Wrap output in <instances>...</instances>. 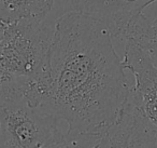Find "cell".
<instances>
[{
	"mask_svg": "<svg viewBox=\"0 0 157 148\" xmlns=\"http://www.w3.org/2000/svg\"><path fill=\"white\" fill-rule=\"evenodd\" d=\"M112 38L74 10L56 21L40 108L67 122L69 147H96L127 100L132 82Z\"/></svg>",
	"mask_w": 157,
	"mask_h": 148,
	"instance_id": "cell-1",
	"label": "cell"
},
{
	"mask_svg": "<svg viewBox=\"0 0 157 148\" xmlns=\"http://www.w3.org/2000/svg\"><path fill=\"white\" fill-rule=\"evenodd\" d=\"M53 34L43 20L0 22V97H20L40 107Z\"/></svg>",
	"mask_w": 157,
	"mask_h": 148,
	"instance_id": "cell-2",
	"label": "cell"
},
{
	"mask_svg": "<svg viewBox=\"0 0 157 148\" xmlns=\"http://www.w3.org/2000/svg\"><path fill=\"white\" fill-rule=\"evenodd\" d=\"M58 120L24 98L0 97V147H69Z\"/></svg>",
	"mask_w": 157,
	"mask_h": 148,
	"instance_id": "cell-3",
	"label": "cell"
},
{
	"mask_svg": "<svg viewBox=\"0 0 157 148\" xmlns=\"http://www.w3.org/2000/svg\"><path fill=\"white\" fill-rule=\"evenodd\" d=\"M132 74L130 95L157 130V61L132 39H125L123 57Z\"/></svg>",
	"mask_w": 157,
	"mask_h": 148,
	"instance_id": "cell-4",
	"label": "cell"
},
{
	"mask_svg": "<svg viewBox=\"0 0 157 148\" xmlns=\"http://www.w3.org/2000/svg\"><path fill=\"white\" fill-rule=\"evenodd\" d=\"M96 147H157V130L129 90L116 121L98 138Z\"/></svg>",
	"mask_w": 157,
	"mask_h": 148,
	"instance_id": "cell-5",
	"label": "cell"
},
{
	"mask_svg": "<svg viewBox=\"0 0 157 148\" xmlns=\"http://www.w3.org/2000/svg\"><path fill=\"white\" fill-rule=\"evenodd\" d=\"M157 0H70L76 12L99 21L114 38L125 39L129 26Z\"/></svg>",
	"mask_w": 157,
	"mask_h": 148,
	"instance_id": "cell-6",
	"label": "cell"
},
{
	"mask_svg": "<svg viewBox=\"0 0 157 148\" xmlns=\"http://www.w3.org/2000/svg\"><path fill=\"white\" fill-rule=\"evenodd\" d=\"M53 5L54 0H0V21L44 20Z\"/></svg>",
	"mask_w": 157,
	"mask_h": 148,
	"instance_id": "cell-7",
	"label": "cell"
},
{
	"mask_svg": "<svg viewBox=\"0 0 157 148\" xmlns=\"http://www.w3.org/2000/svg\"><path fill=\"white\" fill-rule=\"evenodd\" d=\"M132 39L157 61V24L141 14L131 23L125 39ZM124 39V40H125Z\"/></svg>",
	"mask_w": 157,
	"mask_h": 148,
	"instance_id": "cell-8",
	"label": "cell"
},
{
	"mask_svg": "<svg viewBox=\"0 0 157 148\" xmlns=\"http://www.w3.org/2000/svg\"><path fill=\"white\" fill-rule=\"evenodd\" d=\"M153 22H154V23H155V24H157V18H155V20H154V21H153Z\"/></svg>",
	"mask_w": 157,
	"mask_h": 148,
	"instance_id": "cell-9",
	"label": "cell"
}]
</instances>
